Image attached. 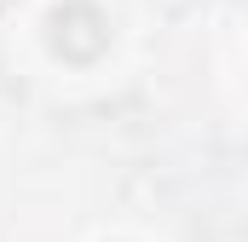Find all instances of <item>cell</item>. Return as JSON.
<instances>
[{"mask_svg": "<svg viewBox=\"0 0 248 242\" xmlns=\"http://www.w3.org/2000/svg\"><path fill=\"white\" fill-rule=\"evenodd\" d=\"M46 41H52V52L63 63H93V58H104V46H110V17L93 0H63L58 12L46 17Z\"/></svg>", "mask_w": 248, "mask_h": 242, "instance_id": "6da1fadb", "label": "cell"}]
</instances>
